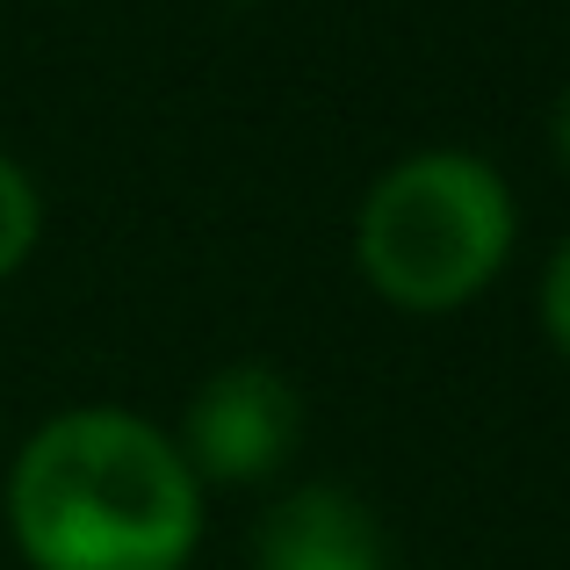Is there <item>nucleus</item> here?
Segmentation results:
<instances>
[{
	"label": "nucleus",
	"instance_id": "3",
	"mask_svg": "<svg viewBox=\"0 0 570 570\" xmlns=\"http://www.w3.org/2000/svg\"><path fill=\"white\" fill-rule=\"evenodd\" d=\"M296 441H304L296 383L261 362H238L195 390L181 462L195 470V484H261L296 455Z\"/></svg>",
	"mask_w": 570,
	"mask_h": 570
},
{
	"label": "nucleus",
	"instance_id": "5",
	"mask_svg": "<svg viewBox=\"0 0 570 570\" xmlns=\"http://www.w3.org/2000/svg\"><path fill=\"white\" fill-rule=\"evenodd\" d=\"M37 188H29V174L14 167V159H0V282L14 275V267L29 261V246H37Z\"/></svg>",
	"mask_w": 570,
	"mask_h": 570
},
{
	"label": "nucleus",
	"instance_id": "7",
	"mask_svg": "<svg viewBox=\"0 0 570 570\" xmlns=\"http://www.w3.org/2000/svg\"><path fill=\"white\" fill-rule=\"evenodd\" d=\"M557 153H563V167H570V95H563V109H557Z\"/></svg>",
	"mask_w": 570,
	"mask_h": 570
},
{
	"label": "nucleus",
	"instance_id": "8",
	"mask_svg": "<svg viewBox=\"0 0 570 570\" xmlns=\"http://www.w3.org/2000/svg\"><path fill=\"white\" fill-rule=\"evenodd\" d=\"M246 8H253V0H246Z\"/></svg>",
	"mask_w": 570,
	"mask_h": 570
},
{
	"label": "nucleus",
	"instance_id": "6",
	"mask_svg": "<svg viewBox=\"0 0 570 570\" xmlns=\"http://www.w3.org/2000/svg\"><path fill=\"white\" fill-rule=\"evenodd\" d=\"M542 325H549V340L570 354V246L549 261V282H542Z\"/></svg>",
	"mask_w": 570,
	"mask_h": 570
},
{
	"label": "nucleus",
	"instance_id": "1",
	"mask_svg": "<svg viewBox=\"0 0 570 570\" xmlns=\"http://www.w3.org/2000/svg\"><path fill=\"white\" fill-rule=\"evenodd\" d=\"M8 528L29 570H181L203 528V484L159 426L87 404L22 441Z\"/></svg>",
	"mask_w": 570,
	"mask_h": 570
},
{
	"label": "nucleus",
	"instance_id": "2",
	"mask_svg": "<svg viewBox=\"0 0 570 570\" xmlns=\"http://www.w3.org/2000/svg\"><path fill=\"white\" fill-rule=\"evenodd\" d=\"M354 253L383 304L462 311L513 253V195L470 153H419L368 188Z\"/></svg>",
	"mask_w": 570,
	"mask_h": 570
},
{
	"label": "nucleus",
	"instance_id": "4",
	"mask_svg": "<svg viewBox=\"0 0 570 570\" xmlns=\"http://www.w3.org/2000/svg\"><path fill=\"white\" fill-rule=\"evenodd\" d=\"M383 520L340 484H304L261 520L253 570H383Z\"/></svg>",
	"mask_w": 570,
	"mask_h": 570
}]
</instances>
